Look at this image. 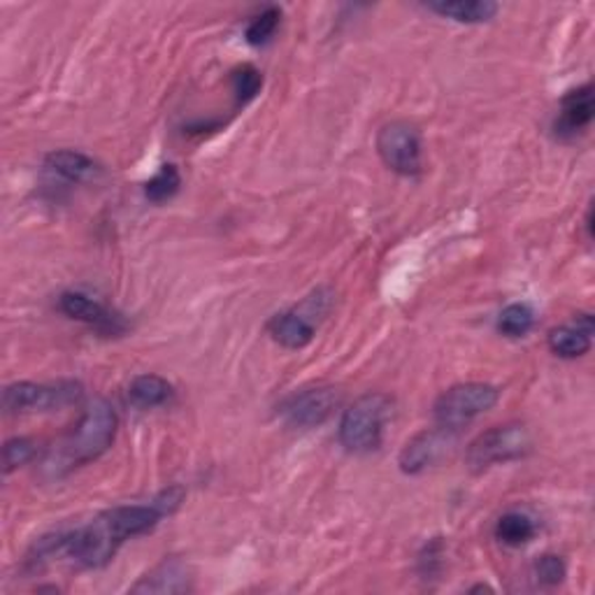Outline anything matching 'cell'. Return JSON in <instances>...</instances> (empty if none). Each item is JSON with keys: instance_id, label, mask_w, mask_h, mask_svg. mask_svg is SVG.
<instances>
[{"instance_id": "1", "label": "cell", "mask_w": 595, "mask_h": 595, "mask_svg": "<svg viewBox=\"0 0 595 595\" xmlns=\"http://www.w3.org/2000/svg\"><path fill=\"white\" fill-rule=\"evenodd\" d=\"M182 500L184 491L180 486H173L149 505H119L105 509L87 526L61 530L63 556H68L79 567L96 570L108 565L126 540L154 530L163 517L175 512Z\"/></svg>"}, {"instance_id": "2", "label": "cell", "mask_w": 595, "mask_h": 595, "mask_svg": "<svg viewBox=\"0 0 595 595\" xmlns=\"http://www.w3.org/2000/svg\"><path fill=\"white\" fill-rule=\"evenodd\" d=\"M119 419L108 400L96 398L79 416L77 426L63 437L52 454L50 467L54 475H66L75 467L100 458L110 450L117 435Z\"/></svg>"}, {"instance_id": "3", "label": "cell", "mask_w": 595, "mask_h": 595, "mask_svg": "<svg viewBox=\"0 0 595 595\" xmlns=\"http://www.w3.org/2000/svg\"><path fill=\"white\" fill-rule=\"evenodd\" d=\"M393 400L385 393H366L345 410L339 419L337 437L349 454H372L385 442L387 421L391 419Z\"/></svg>"}, {"instance_id": "4", "label": "cell", "mask_w": 595, "mask_h": 595, "mask_svg": "<svg viewBox=\"0 0 595 595\" xmlns=\"http://www.w3.org/2000/svg\"><path fill=\"white\" fill-rule=\"evenodd\" d=\"M530 450H533V437L523 423H505L475 437L467 446L465 461L473 473H484L494 465L519 461Z\"/></svg>"}, {"instance_id": "5", "label": "cell", "mask_w": 595, "mask_h": 595, "mask_svg": "<svg viewBox=\"0 0 595 595\" xmlns=\"http://www.w3.org/2000/svg\"><path fill=\"white\" fill-rule=\"evenodd\" d=\"M500 398V391L484 381H467V385H456L446 389L433 408V416L437 426L458 431L465 423L475 421L477 416L486 414Z\"/></svg>"}, {"instance_id": "6", "label": "cell", "mask_w": 595, "mask_h": 595, "mask_svg": "<svg viewBox=\"0 0 595 595\" xmlns=\"http://www.w3.org/2000/svg\"><path fill=\"white\" fill-rule=\"evenodd\" d=\"M331 307V293L326 289L314 291L301 307L274 314L268 322V333L278 345L286 349H303L314 339L318 318Z\"/></svg>"}, {"instance_id": "7", "label": "cell", "mask_w": 595, "mask_h": 595, "mask_svg": "<svg viewBox=\"0 0 595 595\" xmlns=\"http://www.w3.org/2000/svg\"><path fill=\"white\" fill-rule=\"evenodd\" d=\"M377 154L389 170L402 177H416L423 170L421 133L410 121H389L377 133Z\"/></svg>"}, {"instance_id": "8", "label": "cell", "mask_w": 595, "mask_h": 595, "mask_svg": "<svg viewBox=\"0 0 595 595\" xmlns=\"http://www.w3.org/2000/svg\"><path fill=\"white\" fill-rule=\"evenodd\" d=\"M82 396L75 381H58V385H35V381H17L3 391L6 414H31L50 412L77 402Z\"/></svg>"}, {"instance_id": "9", "label": "cell", "mask_w": 595, "mask_h": 595, "mask_svg": "<svg viewBox=\"0 0 595 595\" xmlns=\"http://www.w3.org/2000/svg\"><path fill=\"white\" fill-rule=\"evenodd\" d=\"M339 408V391L335 387H312L289 396L280 414L293 429H316L326 423Z\"/></svg>"}, {"instance_id": "10", "label": "cell", "mask_w": 595, "mask_h": 595, "mask_svg": "<svg viewBox=\"0 0 595 595\" xmlns=\"http://www.w3.org/2000/svg\"><path fill=\"white\" fill-rule=\"evenodd\" d=\"M454 433L450 429H431L414 435L405 446H402L398 465L405 475H419L423 470H429L431 465H435L446 452L452 450L454 444Z\"/></svg>"}, {"instance_id": "11", "label": "cell", "mask_w": 595, "mask_h": 595, "mask_svg": "<svg viewBox=\"0 0 595 595\" xmlns=\"http://www.w3.org/2000/svg\"><path fill=\"white\" fill-rule=\"evenodd\" d=\"M58 310L75 318V322L87 324L96 328L102 335H119L126 331V324L121 322V316L110 312L105 305H100L94 298L84 295L79 291H66L58 298Z\"/></svg>"}, {"instance_id": "12", "label": "cell", "mask_w": 595, "mask_h": 595, "mask_svg": "<svg viewBox=\"0 0 595 595\" xmlns=\"http://www.w3.org/2000/svg\"><path fill=\"white\" fill-rule=\"evenodd\" d=\"M593 115H595L593 87L591 84H584V87L572 89L563 96L554 131L559 138H577L588 129Z\"/></svg>"}, {"instance_id": "13", "label": "cell", "mask_w": 595, "mask_h": 595, "mask_svg": "<svg viewBox=\"0 0 595 595\" xmlns=\"http://www.w3.org/2000/svg\"><path fill=\"white\" fill-rule=\"evenodd\" d=\"M593 337V318L588 314H580L575 324L559 326L549 333V349L561 358H582L591 351Z\"/></svg>"}, {"instance_id": "14", "label": "cell", "mask_w": 595, "mask_h": 595, "mask_svg": "<svg viewBox=\"0 0 595 595\" xmlns=\"http://www.w3.org/2000/svg\"><path fill=\"white\" fill-rule=\"evenodd\" d=\"M191 588L188 567L180 559H165L131 588L133 593H184Z\"/></svg>"}, {"instance_id": "15", "label": "cell", "mask_w": 595, "mask_h": 595, "mask_svg": "<svg viewBox=\"0 0 595 595\" xmlns=\"http://www.w3.org/2000/svg\"><path fill=\"white\" fill-rule=\"evenodd\" d=\"M45 167L71 184L91 182L100 175V165L91 156L75 152V149H58V152L47 154Z\"/></svg>"}, {"instance_id": "16", "label": "cell", "mask_w": 595, "mask_h": 595, "mask_svg": "<svg viewBox=\"0 0 595 595\" xmlns=\"http://www.w3.org/2000/svg\"><path fill=\"white\" fill-rule=\"evenodd\" d=\"M426 8L440 17L458 21V24H484L500 10L491 0H433Z\"/></svg>"}, {"instance_id": "17", "label": "cell", "mask_w": 595, "mask_h": 595, "mask_svg": "<svg viewBox=\"0 0 595 595\" xmlns=\"http://www.w3.org/2000/svg\"><path fill=\"white\" fill-rule=\"evenodd\" d=\"M173 393L175 391L170 387V381L159 375H138L129 385V400L142 410L165 405V402L173 398Z\"/></svg>"}, {"instance_id": "18", "label": "cell", "mask_w": 595, "mask_h": 595, "mask_svg": "<svg viewBox=\"0 0 595 595\" xmlns=\"http://www.w3.org/2000/svg\"><path fill=\"white\" fill-rule=\"evenodd\" d=\"M536 521L521 512H507L496 523V540L507 547H523L536 538Z\"/></svg>"}, {"instance_id": "19", "label": "cell", "mask_w": 595, "mask_h": 595, "mask_svg": "<svg viewBox=\"0 0 595 595\" xmlns=\"http://www.w3.org/2000/svg\"><path fill=\"white\" fill-rule=\"evenodd\" d=\"M536 326V312L528 303L507 305L498 316V331L505 337H523Z\"/></svg>"}, {"instance_id": "20", "label": "cell", "mask_w": 595, "mask_h": 595, "mask_svg": "<svg viewBox=\"0 0 595 595\" xmlns=\"http://www.w3.org/2000/svg\"><path fill=\"white\" fill-rule=\"evenodd\" d=\"M180 186H182V175H180L177 165L165 163L156 170V175L144 184V196H147V201L159 205V203H165V201L173 198L180 191Z\"/></svg>"}, {"instance_id": "21", "label": "cell", "mask_w": 595, "mask_h": 595, "mask_svg": "<svg viewBox=\"0 0 595 595\" xmlns=\"http://www.w3.org/2000/svg\"><path fill=\"white\" fill-rule=\"evenodd\" d=\"M261 87H263V75L253 66H249V63H245V66L230 73V89L232 94H236L238 105L251 102L259 96Z\"/></svg>"}, {"instance_id": "22", "label": "cell", "mask_w": 595, "mask_h": 595, "mask_svg": "<svg viewBox=\"0 0 595 595\" xmlns=\"http://www.w3.org/2000/svg\"><path fill=\"white\" fill-rule=\"evenodd\" d=\"M280 21H282L280 8H266L263 12H259L249 21V26L245 31V37H247L249 45L261 47V45H266V42H270L274 31L280 29Z\"/></svg>"}, {"instance_id": "23", "label": "cell", "mask_w": 595, "mask_h": 595, "mask_svg": "<svg viewBox=\"0 0 595 595\" xmlns=\"http://www.w3.org/2000/svg\"><path fill=\"white\" fill-rule=\"evenodd\" d=\"M35 454V444L26 437H14L8 440L3 446V465H6V475H10L17 467L26 465Z\"/></svg>"}, {"instance_id": "24", "label": "cell", "mask_w": 595, "mask_h": 595, "mask_svg": "<svg viewBox=\"0 0 595 595\" xmlns=\"http://www.w3.org/2000/svg\"><path fill=\"white\" fill-rule=\"evenodd\" d=\"M536 577L544 586H556L565 580V563L561 556L554 554H544L536 563Z\"/></svg>"}]
</instances>
